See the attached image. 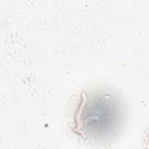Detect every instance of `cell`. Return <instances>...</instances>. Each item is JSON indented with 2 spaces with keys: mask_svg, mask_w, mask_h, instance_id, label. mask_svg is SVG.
I'll return each mask as SVG.
<instances>
[{
  "mask_svg": "<svg viewBox=\"0 0 149 149\" xmlns=\"http://www.w3.org/2000/svg\"><path fill=\"white\" fill-rule=\"evenodd\" d=\"M125 109L120 97L111 90L84 91L74 113L73 130L84 140L107 141L119 130L125 116Z\"/></svg>",
  "mask_w": 149,
  "mask_h": 149,
  "instance_id": "6da1fadb",
  "label": "cell"
}]
</instances>
